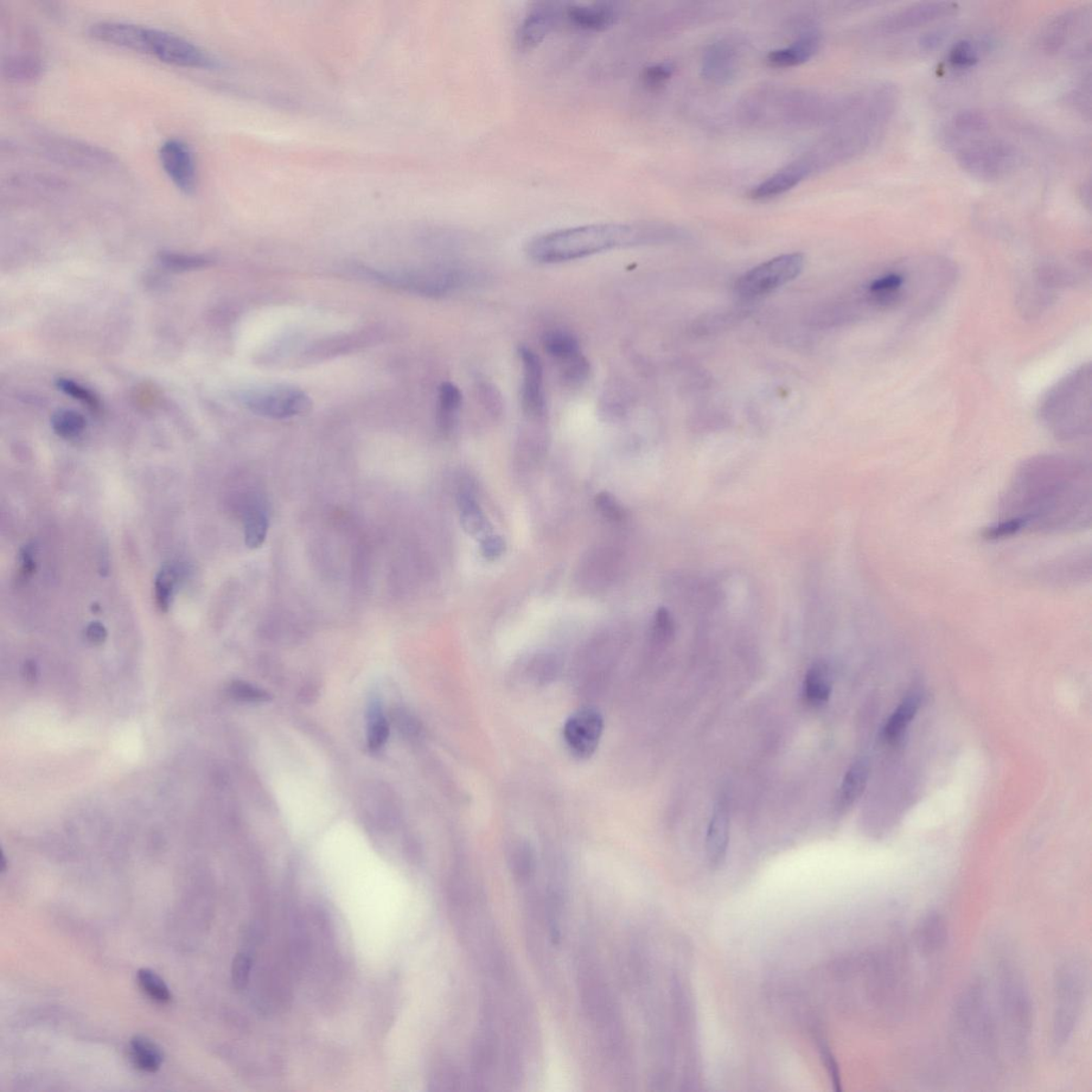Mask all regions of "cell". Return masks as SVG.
<instances>
[{"label": "cell", "instance_id": "484cf974", "mask_svg": "<svg viewBox=\"0 0 1092 1092\" xmlns=\"http://www.w3.org/2000/svg\"><path fill=\"white\" fill-rule=\"evenodd\" d=\"M820 37L814 33H808L791 46L780 49L771 50L766 57L770 67L791 68L800 66L816 54L820 48Z\"/></svg>", "mask_w": 1092, "mask_h": 1092}, {"label": "cell", "instance_id": "ee69618b", "mask_svg": "<svg viewBox=\"0 0 1092 1092\" xmlns=\"http://www.w3.org/2000/svg\"><path fill=\"white\" fill-rule=\"evenodd\" d=\"M162 264L169 270L176 271H187L201 270V268L207 267L212 263V260L201 255H188L175 252H164L159 255Z\"/></svg>", "mask_w": 1092, "mask_h": 1092}, {"label": "cell", "instance_id": "db71d44e", "mask_svg": "<svg viewBox=\"0 0 1092 1092\" xmlns=\"http://www.w3.org/2000/svg\"><path fill=\"white\" fill-rule=\"evenodd\" d=\"M20 564L22 576L28 578L33 576L36 571V548L34 546L28 545L22 548L20 554Z\"/></svg>", "mask_w": 1092, "mask_h": 1092}, {"label": "cell", "instance_id": "83f0119b", "mask_svg": "<svg viewBox=\"0 0 1092 1092\" xmlns=\"http://www.w3.org/2000/svg\"><path fill=\"white\" fill-rule=\"evenodd\" d=\"M868 778H870V764L866 759H858L846 772L843 779L838 795V807L847 810L859 800L865 790Z\"/></svg>", "mask_w": 1092, "mask_h": 1092}, {"label": "cell", "instance_id": "681fc988", "mask_svg": "<svg viewBox=\"0 0 1092 1092\" xmlns=\"http://www.w3.org/2000/svg\"><path fill=\"white\" fill-rule=\"evenodd\" d=\"M511 862H513V871L516 879L527 881L532 877L535 862L533 853L529 851L528 847L517 849Z\"/></svg>", "mask_w": 1092, "mask_h": 1092}, {"label": "cell", "instance_id": "d6a6232c", "mask_svg": "<svg viewBox=\"0 0 1092 1092\" xmlns=\"http://www.w3.org/2000/svg\"><path fill=\"white\" fill-rule=\"evenodd\" d=\"M736 68L734 50L726 44H715L705 54L704 72L708 79L723 81L729 80Z\"/></svg>", "mask_w": 1092, "mask_h": 1092}, {"label": "cell", "instance_id": "9c48e42d", "mask_svg": "<svg viewBox=\"0 0 1092 1092\" xmlns=\"http://www.w3.org/2000/svg\"><path fill=\"white\" fill-rule=\"evenodd\" d=\"M803 266L802 254L781 255L746 272L737 280L736 292L740 298L747 300L769 295L800 276Z\"/></svg>", "mask_w": 1092, "mask_h": 1092}, {"label": "cell", "instance_id": "277c9868", "mask_svg": "<svg viewBox=\"0 0 1092 1092\" xmlns=\"http://www.w3.org/2000/svg\"><path fill=\"white\" fill-rule=\"evenodd\" d=\"M986 983L973 981L963 990L954 1008V1032L970 1057L991 1062L996 1054V1027Z\"/></svg>", "mask_w": 1092, "mask_h": 1092}, {"label": "cell", "instance_id": "f907efd6", "mask_svg": "<svg viewBox=\"0 0 1092 1092\" xmlns=\"http://www.w3.org/2000/svg\"><path fill=\"white\" fill-rule=\"evenodd\" d=\"M252 959L250 956L239 953L235 956L232 964V981L238 990H244L250 980Z\"/></svg>", "mask_w": 1092, "mask_h": 1092}, {"label": "cell", "instance_id": "ba28073f", "mask_svg": "<svg viewBox=\"0 0 1092 1092\" xmlns=\"http://www.w3.org/2000/svg\"><path fill=\"white\" fill-rule=\"evenodd\" d=\"M999 998L1012 1049L1019 1056H1023L1030 1046L1033 1032L1032 999L1023 977L1009 964H1004L1000 972Z\"/></svg>", "mask_w": 1092, "mask_h": 1092}, {"label": "cell", "instance_id": "7c38bea8", "mask_svg": "<svg viewBox=\"0 0 1092 1092\" xmlns=\"http://www.w3.org/2000/svg\"><path fill=\"white\" fill-rule=\"evenodd\" d=\"M959 10V5L950 2H925L917 3L902 9L894 10L886 15L876 25L879 34L893 36L928 27L938 21L953 16Z\"/></svg>", "mask_w": 1092, "mask_h": 1092}, {"label": "cell", "instance_id": "f5cc1de1", "mask_svg": "<svg viewBox=\"0 0 1092 1092\" xmlns=\"http://www.w3.org/2000/svg\"><path fill=\"white\" fill-rule=\"evenodd\" d=\"M673 631V623L666 610L657 611L654 622V636L656 641H667Z\"/></svg>", "mask_w": 1092, "mask_h": 1092}, {"label": "cell", "instance_id": "ffe728a7", "mask_svg": "<svg viewBox=\"0 0 1092 1092\" xmlns=\"http://www.w3.org/2000/svg\"><path fill=\"white\" fill-rule=\"evenodd\" d=\"M991 131V122L986 113L969 110L958 111L942 124L938 140L943 148L953 152L969 140Z\"/></svg>", "mask_w": 1092, "mask_h": 1092}, {"label": "cell", "instance_id": "f35d334b", "mask_svg": "<svg viewBox=\"0 0 1092 1092\" xmlns=\"http://www.w3.org/2000/svg\"><path fill=\"white\" fill-rule=\"evenodd\" d=\"M86 426V419L80 412L69 408L57 411L52 417L53 430L62 439L72 440L80 437L85 431Z\"/></svg>", "mask_w": 1092, "mask_h": 1092}, {"label": "cell", "instance_id": "836d02e7", "mask_svg": "<svg viewBox=\"0 0 1092 1092\" xmlns=\"http://www.w3.org/2000/svg\"><path fill=\"white\" fill-rule=\"evenodd\" d=\"M43 71L42 61L33 54L9 56L3 61V75L11 81H33Z\"/></svg>", "mask_w": 1092, "mask_h": 1092}, {"label": "cell", "instance_id": "9a60e30c", "mask_svg": "<svg viewBox=\"0 0 1092 1092\" xmlns=\"http://www.w3.org/2000/svg\"><path fill=\"white\" fill-rule=\"evenodd\" d=\"M564 8L558 4H535L524 16L515 33V46L522 53L532 52L545 41L561 20Z\"/></svg>", "mask_w": 1092, "mask_h": 1092}, {"label": "cell", "instance_id": "816d5d0a", "mask_svg": "<svg viewBox=\"0 0 1092 1092\" xmlns=\"http://www.w3.org/2000/svg\"><path fill=\"white\" fill-rule=\"evenodd\" d=\"M506 551V542L500 535H487L482 541V553L484 558L494 560L500 558Z\"/></svg>", "mask_w": 1092, "mask_h": 1092}, {"label": "cell", "instance_id": "bcb514c9", "mask_svg": "<svg viewBox=\"0 0 1092 1092\" xmlns=\"http://www.w3.org/2000/svg\"><path fill=\"white\" fill-rule=\"evenodd\" d=\"M232 697L247 704H264L271 699L264 689L246 682H234L229 688Z\"/></svg>", "mask_w": 1092, "mask_h": 1092}, {"label": "cell", "instance_id": "e0dca14e", "mask_svg": "<svg viewBox=\"0 0 1092 1092\" xmlns=\"http://www.w3.org/2000/svg\"><path fill=\"white\" fill-rule=\"evenodd\" d=\"M163 168L177 189L194 195L197 185L196 164L193 151L177 139L165 142L159 150Z\"/></svg>", "mask_w": 1092, "mask_h": 1092}, {"label": "cell", "instance_id": "60d3db41", "mask_svg": "<svg viewBox=\"0 0 1092 1092\" xmlns=\"http://www.w3.org/2000/svg\"><path fill=\"white\" fill-rule=\"evenodd\" d=\"M476 394L483 410L494 419H500L504 410L503 395L494 383L485 378H477Z\"/></svg>", "mask_w": 1092, "mask_h": 1092}, {"label": "cell", "instance_id": "6f0895ef", "mask_svg": "<svg viewBox=\"0 0 1092 1092\" xmlns=\"http://www.w3.org/2000/svg\"><path fill=\"white\" fill-rule=\"evenodd\" d=\"M947 35L948 31L943 29L930 31L929 34L925 35L922 39L919 40V46H921V48L925 50L934 49L940 46L945 39V36Z\"/></svg>", "mask_w": 1092, "mask_h": 1092}, {"label": "cell", "instance_id": "6da1fadb", "mask_svg": "<svg viewBox=\"0 0 1092 1092\" xmlns=\"http://www.w3.org/2000/svg\"><path fill=\"white\" fill-rule=\"evenodd\" d=\"M684 238L679 228L660 223H595L545 233L528 242L530 260L560 264L637 246L659 245Z\"/></svg>", "mask_w": 1092, "mask_h": 1092}, {"label": "cell", "instance_id": "cb8c5ba5", "mask_svg": "<svg viewBox=\"0 0 1092 1092\" xmlns=\"http://www.w3.org/2000/svg\"><path fill=\"white\" fill-rule=\"evenodd\" d=\"M730 841V812L729 806L725 800L715 804L706 832L705 848L708 861L712 865L723 864L729 847Z\"/></svg>", "mask_w": 1092, "mask_h": 1092}, {"label": "cell", "instance_id": "b9f144b4", "mask_svg": "<svg viewBox=\"0 0 1092 1092\" xmlns=\"http://www.w3.org/2000/svg\"><path fill=\"white\" fill-rule=\"evenodd\" d=\"M560 380L567 387H579L588 380L591 372L590 363L580 354L572 359L557 364Z\"/></svg>", "mask_w": 1092, "mask_h": 1092}, {"label": "cell", "instance_id": "4316f807", "mask_svg": "<svg viewBox=\"0 0 1092 1092\" xmlns=\"http://www.w3.org/2000/svg\"><path fill=\"white\" fill-rule=\"evenodd\" d=\"M832 674L826 663H815L804 676L802 685L804 701L813 706L827 704L832 697Z\"/></svg>", "mask_w": 1092, "mask_h": 1092}, {"label": "cell", "instance_id": "52a82bcc", "mask_svg": "<svg viewBox=\"0 0 1092 1092\" xmlns=\"http://www.w3.org/2000/svg\"><path fill=\"white\" fill-rule=\"evenodd\" d=\"M373 276L382 283L430 298L450 295L476 285L482 279L476 268L463 265L433 266L410 271H376Z\"/></svg>", "mask_w": 1092, "mask_h": 1092}, {"label": "cell", "instance_id": "f6af8a7d", "mask_svg": "<svg viewBox=\"0 0 1092 1092\" xmlns=\"http://www.w3.org/2000/svg\"><path fill=\"white\" fill-rule=\"evenodd\" d=\"M674 71L675 66L673 62L654 63V65H651L643 69L641 74L642 84L655 90V89L665 85L673 78Z\"/></svg>", "mask_w": 1092, "mask_h": 1092}, {"label": "cell", "instance_id": "30bf717a", "mask_svg": "<svg viewBox=\"0 0 1092 1092\" xmlns=\"http://www.w3.org/2000/svg\"><path fill=\"white\" fill-rule=\"evenodd\" d=\"M241 399L251 412L272 419L298 417L310 412L313 406L308 394L287 386L252 389L242 395Z\"/></svg>", "mask_w": 1092, "mask_h": 1092}, {"label": "cell", "instance_id": "3957f363", "mask_svg": "<svg viewBox=\"0 0 1092 1092\" xmlns=\"http://www.w3.org/2000/svg\"><path fill=\"white\" fill-rule=\"evenodd\" d=\"M578 982L583 1007L590 1023L612 1059L621 1057L624 1033L620 1012L604 974L591 958L582 957Z\"/></svg>", "mask_w": 1092, "mask_h": 1092}, {"label": "cell", "instance_id": "ab89813d", "mask_svg": "<svg viewBox=\"0 0 1092 1092\" xmlns=\"http://www.w3.org/2000/svg\"><path fill=\"white\" fill-rule=\"evenodd\" d=\"M981 54V48L975 41L970 39L957 41L949 50V65L955 69L973 68L980 62Z\"/></svg>", "mask_w": 1092, "mask_h": 1092}, {"label": "cell", "instance_id": "8fae6325", "mask_svg": "<svg viewBox=\"0 0 1092 1092\" xmlns=\"http://www.w3.org/2000/svg\"><path fill=\"white\" fill-rule=\"evenodd\" d=\"M145 54L169 65L182 68L208 69L215 61L207 53L181 36L157 28L146 30Z\"/></svg>", "mask_w": 1092, "mask_h": 1092}, {"label": "cell", "instance_id": "7dc6e473", "mask_svg": "<svg viewBox=\"0 0 1092 1092\" xmlns=\"http://www.w3.org/2000/svg\"><path fill=\"white\" fill-rule=\"evenodd\" d=\"M56 386L60 389L61 392L71 396V398L76 400L84 402V404L88 407L97 408L100 405L97 396H95L91 391H89L87 387L80 386V383H76L71 379H57Z\"/></svg>", "mask_w": 1092, "mask_h": 1092}, {"label": "cell", "instance_id": "8992f818", "mask_svg": "<svg viewBox=\"0 0 1092 1092\" xmlns=\"http://www.w3.org/2000/svg\"><path fill=\"white\" fill-rule=\"evenodd\" d=\"M1088 972L1077 958L1060 964L1055 980V1012L1052 1041L1056 1050L1068 1044L1076 1030L1087 994Z\"/></svg>", "mask_w": 1092, "mask_h": 1092}, {"label": "cell", "instance_id": "8d00e7d4", "mask_svg": "<svg viewBox=\"0 0 1092 1092\" xmlns=\"http://www.w3.org/2000/svg\"><path fill=\"white\" fill-rule=\"evenodd\" d=\"M182 570L175 564H165L159 570L155 578V599L158 609L167 612L174 602Z\"/></svg>", "mask_w": 1092, "mask_h": 1092}, {"label": "cell", "instance_id": "f1b7e54d", "mask_svg": "<svg viewBox=\"0 0 1092 1092\" xmlns=\"http://www.w3.org/2000/svg\"><path fill=\"white\" fill-rule=\"evenodd\" d=\"M462 393L451 382H444L439 388L437 423L443 433L455 429L462 408Z\"/></svg>", "mask_w": 1092, "mask_h": 1092}, {"label": "cell", "instance_id": "4fadbf2b", "mask_svg": "<svg viewBox=\"0 0 1092 1092\" xmlns=\"http://www.w3.org/2000/svg\"><path fill=\"white\" fill-rule=\"evenodd\" d=\"M40 146L48 156L69 167L98 170L111 167L114 157L111 153L80 140L66 137L48 136L42 139Z\"/></svg>", "mask_w": 1092, "mask_h": 1092}, {"label": "cell", "instance_id": "d6986e66", "mask_svg": "<svg viewBox=\"0 0 1092 1092\" xmlns=\"http://www.w3.org/2000/svg\"><path fill=\"white\" fill-rule=\"evenodd\" d=\"M622 10L612 3L569 4L565 5V20L585 33H604L620 20Z\"/></svg>", "mask_w": 1092, "mask_h": 1092}, {"label": "cell", "instance_id": "7bdbcfd3", "mask_svg": "<svg viewBox=\"0 0 1092 1092\" xmlns=\"http://www.w3.org/2000/svg\"><path fill=\"white\" fill-rule=\"evenodd\" d=\"M138 982L143 991L150 996L152 1000L158 1002H169L172 999V994L165 982L155 972L150 969H142L138 970Z\"/></svg>", "mask_w": 1092, "mask_h": 1092}, {"label": "cell", "instance_id": "603a6c76", "mask_svg": "<svg viewBox=\"0 0 1092 1092\" xmlns=\"http://www.w3.org/2000/svg\"><path fill=\"white\" fill-rule=\"evenodd\" d=\"M811 170L807 161H797L776 172L750 190L749 197L756 201L772 199L797 186Z\"/></svg>", "mask_w": 1092, "mask_h": 1092}, {"label": "cell", "instance_id": "5b68a950", "mask_svg": "<svg viewBox=\"0 0 1092 1092\" xmlns=\"http://www.w3.org/2000/svg\"><path fill=\"white\" fill-rule=\"evenodd\" d=\"M951 154L962 171L987 183L1005 180L1023 163L1018 146L1005 138L992 135L991 131L969 140Z\"/></svg>", "mask_w": 1092, "mask_h": 1092}, {"label": "cell", "instance_id": "2e32d148", "mask_svg": "<svg viewBox=\"0 0 1092 1092\" xmlns=\"http://www.w3.org/2000/svg\"><path fill=\"white\" fill-rule=\"evenodd\" d=\"M604 729L599 712L586 708L567 720L564 737L567 748L579 758H588L598 749Z\"/></svg>", "mask_w": 1092, "mask_h": 1092}, {"label": "cell", "instance_id": "11a10c76", "mask_svg": "<svg viewBox=\"0 0 1092 1092\" xmlns=\"http://www.w3.org/2000/svg\"><path fill=\"white\" fill-rule=\"evenodd\" d=\"M1071 103L1076 110L1082 112L1087 110L1090 111V87H1085L1083 82L1077 86L1070 94Z\"/></svg>", "mask_w": 1092, "mask_h": 1092}, {"label": "cell", "instance_id": "e575fe53", "mask_svg": "<svg viewBox=\"0 0 1092 1092\" xmlns=\"http://www.w3.org/2000/svg\"><path fill=\"white\" fill-rule=\"evenodd\" d=\"M131 1056L139 1070L155 1073L161 1069L164 1053L154 1041L137 1034L131 1040Z\"/></svg>", "mask_w": 1092, "mask_h": 1092}, {"label": "cell", "instance_id": "c3c4849f", "mask_svg": "<svg viewBox=\"0 0 1092 1092\" xmlns=\"http://www.w3.org/2000/svg\"><path fill=\"white\" fill-rule=\"evenodd\" d=\"M596 506L605 519L611 522H621L625 517L624 509L609 492H602L596 497Z\"/></svg>", "mask_w": 1092, "mask_h": 1092}, {"label": "cell", "instance_id": "7402d4cb", "mask_svg": "<svg viewBox=\"0 0 1092 1092\" xmlns=\"http://www.w3.org/2000/svg\"><path fill=\"white\" fill-rule=\"evenodd\" d=\"M619 558L616 552L610 548H597L592 551L579 567V582L587 589H604L614 579L618 573Z\"/></svg>", "mask_w": 1092, "mask_h": 1092}, {"label": "cell", "instance_id": "74e56055", "mask_svg": "<svg viewBox=\"0 0 1092 1092\" xmlns=\"http://www.w3.org/2000/svg\"><path fill=\"white\" fill-rule=\"evenodd\" d=\"M389 737V726L378 700H372L367 710V745L372 751H379L386 746Z\"/></svg>", "mask_w": 1092, "mask_h": 1092}, {"label": "cell", "instance_id": "d4e9b609", "mask_svg": "<svg viewBox=\"0 0 1092 1092\" xmlns=\"http://www.w3.org/2000/svg\"><path fill=\"white\" fill-rule=\"evenodd\" d=\"M949 929L940 913L931 911L918 923L916 930V943L925 956H934L948 943Z\"/></svg>", "mask_w": 1092, "mask_h": 1092}, {"label": "cell", "instance_id": "1f68e13d", "mask_svg": "<svg viewBox=\"0 0 1092 1092\" xmlns=\"http://www.w3.org/2000/svg\"><path fill=\"white\" fill-rule=\"evenodd\" d=\"M542 344L546 353L557 364L566 362L574 356L583 354L578 338L570 334L569 331L563 329L547 331L542 337Z\"/></svg>", "mask_w": 1092, "mask_h": 1092}, {"label": "cell", "instance_id": "9f6ffc18", "mask_svg": "<svg viewBox=\"0 0 1092 1092\" xmlns=\"http://www.w3.org/2000/svg\"><path fill=\"white\" fill-rule=\"evenodd\" d=\"M107 630L103 623L91 622L86 629V637L93 644H101L107 640Z\"/></svg>", "mask_w": 1092, "mask_h": 1092}, {"label": "cell", "instance_id": "7a4b0ae2", "mask_svg": "<svg viewBox=\"0 0 1092 1092\" xmlns=\"http://www.w3.org/2000/svg\"><path fill=\"white\" fill-rule=\"evenodd\" d=\"M1047 429L1064 440L1087 436L1091 426V368L1082 366L1057 382L1040 406Z\"/></svg>", "mask_w": 1092, "mask_h": 1092}, {"label": "cell", "instance_id": "4dcf8cb0", "mask_svg": "<svg viewBox=\"0 0 1092 1092\" xmlns=\"http://www.w3.org/2000/svg\"><path fill=\"white\" fill-rule=\"evenodd\" d=\"M457 503L460 511V521H461V525L465 532L471 535H478L484 533L485 529H487L488 522L471 485L470 487L469 485L460 487Z\"/></svg>", "mask_w": 1092, "mask_h": 1092}, {"label": "cell", "instance_id": "d590c367", "mask_svg": "<svg viewBox=\"0 0 1092 1092\" xmlns=\"http://www.w3.org/2000/svg\"><path fill=\"white\" fill-rule=\"evenodd\" d=\"M270 521L266 511L259 504H252L245 511L244 530L246 546L251 550L260 548L267 538Z\"/></svg>", "mask_w": 1092, "mask_h": 1092}, {"label": "cell", "instance_id": "5bb4252c", "mask_svg": "<svg viewBox=\"0 0 1092 1092\" xmlns=\"http://www.w3.org/2000/svg\"><path fill=\"white\" fill-rule=\"evenodd\" d=\"M522 364L521 408L523 418L534 419H547V402L545 389L543 366L534 350L519 348Z\"/></svg>", "mask_w": 1092, "mask_h": 1092}, {"label": "cell", "instance_id": "f546056e", "mask_svg": "<svg viewBox=\"0 0 1092 1092\" xmlns=\"http://www.w3.org/2000/svg\"><path fill=\"white\" fill-rule=\"evenodd\" d=\"M922 705V694L913 692L900 702L896 710L886 720L883 736L886 742H896L916 718Z\"/></svg>", "mask_w": 1092, "mask_h": 1092}, {"label": "cell", "instance_id": "44dd1931", "mask_svg": "<svg viewBox=\"0 0 1092 1092\" xmlns=\"http://www.w3.org/2000/svg\"><path fill=\"white\" fill-rule=\"evenodd\" d=\"M146 30L148 27H142V25L101 21L92 25L90 36L100 42L145 54Z\"/></svg>", "mask_w": 1092, "mask_h": 1092}, {"label": "cell", "instance_id": "ac0fdd59", "mask_svg": "<svg viewBox=\"0 0 1092 1092\" xmlns=\"http://www.w3.org/2000/svg\"><path fill=\"white\" fill-rule=\"evenodd\" d=\"M1090 27V16L1083 9L1060 12L1051 18L1040 36V47L1050 55L1064 53L1076 37L1084 35V27Z\"/></svg>", "mask_w": 1092, "mask_h": 1092}]
</instances>
